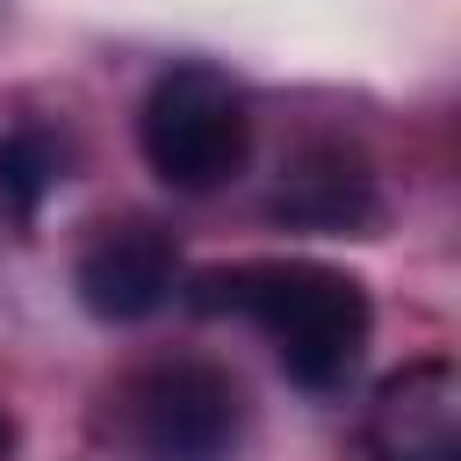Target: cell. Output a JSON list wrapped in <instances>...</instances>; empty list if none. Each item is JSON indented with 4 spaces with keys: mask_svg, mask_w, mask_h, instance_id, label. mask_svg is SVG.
Returning <instances> with one entry per match:
<instances>
[{
    "mask_svg": "<svg viewBox=\"0 0 461 461\" xmlns=\"http://www.w3.org/2000/svg\"><path fill=\"white\" fill-rule=\"evenodd\" d=\"M360 461H461V367L425 353L375 382Z\"/></svg>",
    "mask_w": 461,
    "mask_h": 461,
    "instance_id": "cell-5",
    "label": "cell"
},
{
    "mask_svg": "<svg viewBox=\"0 0 461 461\" xmlns=\"http://www.w3.org/2000/svg\"><path fill=\"white\" fill-rule=\"evenodd\" d=\"M274 223L288 230H317V238H367L382 223V194H375V173L353 144H303L288 166H281V187H274Z\"/></svg>",
    "mask_w": 461,
    "mask_h": 461,
    "instance_id": "cell-6",
    "label": "cell"
},
{
    "mask_svg": "<svg viewBox=\"0 0 461 461\" xmlns=\"http://www.w3.org/2000/svg\"><path fill=\"white\" fill-rule=\"evenodd\" d=\"M14 454V418H7V403H0V461Z\"/></svg>",
    "mask_w": 461,
    "mask_h": 461,
    "instance_id": "cell-8",
    "label": "cell"
},
{
    "mask_svg": "<svg viewBox=\"0 0 461 461\" xmlns=\"http://www.w3.org/2000/svg\"><path fill=\"white\" fill-rule=\"evenodd\" d=\"M108 439L122 447V461H238L245 389L202 353L144 360L108 389Z\"/></svg>",
    "mask_w": 461,
    "mask_h": 461,
    "instance_id": "cell-2",
    "label": "cell"
},
{
    "mask_svg": "<svg viewBox=\"0 0 461 461\" xmlns=\"http://www.w3.org/2000/svg\"><path fill=\"white\" fill-rule=\"evenodd\" d=\"M137 151L173 194H216L245 173L252 151V101L223 65H166L137 108Z\"/></svg>",
    "mask_w": 461,
    "mask_h": 461,
    "instance_id": "cell-3",
    "label": "cell"
},
{
    "mask_svg": "<svg viewBox=\"0 0 461 461\" xmlns=\"http://www.w3.org/2000/svg\"><path fill=\"white\" fill-rule=\"evenodd\" d=\"M72 295L101 324H144L180 295V245L151 216H108L72 259Z\"/></svg>",
    "mask_w": 461,
    "mask_h": 461,
    "instance_id": "cell-4",
    "label": "cell"
},
{
    "mask_svg": "<svg viewBox=\"0 0 461 461\" xmlns=\"http://www.w3.org/2000/svg\"><path fill=\"white\" fill-rule=\"evenodd\" d=\"M194 310L209 317H245L274 360L288 367L295 389L310 396H339L360 375L367 331H375V303L353 274L324 267V259H238V267H209L187 288Z\"/></svg>",
    "mask_w": 461,
    "mask_h": 461,
    "instance_id": "cell-1",
    "label": "cell"
},
{
    "mask_svg": "<svg viewBox=\"0 0 461 461\" xmlns=\"http://www.w3.org/2000/svg\"><path fill=\"white\" fill-rule=\"evenodd\" d=\"M65 180H72V130L43 108L7 101L0 108V216L29 230Z\"/></svg>",
    "mask_w": 461,
    "mask_h": 461,
    "instance_id": "cell-7",
    "label": "cell"
}]
</instances>
